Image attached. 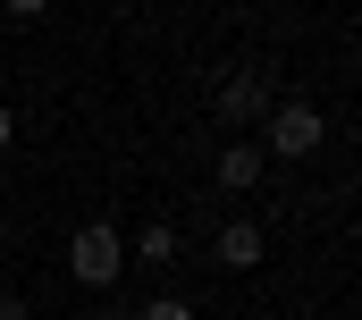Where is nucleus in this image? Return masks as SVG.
I'll list each match as a JSON object with an SVG mask.
<instances>
[{
    "label": "nucleus",
    "instance_id": "10",
    "mask_svg": "<svg viewBox=\"0 0 362 320\" xmlns=\"http://www.w3.org/2000/svg\"><path fill=\"white\" fill-rule=\"evenodd\" d=\"M8 144H17V110H0V152H8Z\"/></svg>",
    "mask_w": 362,
    "mask_h": 320
},
{
    "label": "nucleus",
    "instance_id": "4",
    "mask_svg": "<svg viewBox=\"0 0 362 320\" xmlns=\"http://www.w3.org/2000/svg\"><path fill=\"white\" fill-rule=\"evenodd\" d=\"M262 144H245V135H236V144H228V152H219V168H211V177H219V185H228V194H245V185H262Z\"/></svg>",
    "mask_w": 362,
    "mask_h": 320
},
{
    "label": "nucleus",
    "instance_id": "9",
    "mask_svg": "<svg viewBox=\"0 0 362 320\" xmlns=\"http://www.w3.org/2000/svg\"><path fill=\"white\" fill-rule=\"evenodd\" d=\"M0 8H8V17H42L51 0H0Z\"/></svg>",
    "mask_w": 362,
    "mask_h": 320
},
{
    "label": "nucleus",
    "instance_id": "1",
    "mask_svg": "<svg viewBox=\"0 0 362 320\" xmlns=\"http://www.w3.org/2000/svg\"><path fill=\"white\" fill-rule=\"evenodd\" d=\"M118 270H127V236H118L110 219H85V228L68 236V278H76V287H118Z\"/></svg>",
    "mask_w": 362,
    "mask_h": 320
},
{
    "label": "nucleus",
    "instance_id": "3",
    "mask_svg": "<svg viewBox=\"0 0 362 320\" xmlns=\"http://www.w3.org/2000/svg\"><path fill=\"white\" fill-rule=\"evenodd\" d=\"M270 101H278V84H270V68H253V59L219 84V118H228V127H262Z\"/></svg>",
    "mask_w": 362,
    "mask_h": 320
},
{
    "label": "nucleus",
    "instance_id": "11",
    "mask_svg": "<svg viewBox=\"0 0 362 320\" xmlns=\"http://www.w3.org/2000/svg\"><path fill=\"white\" fill-rule=\"evenodd\" d=\"M101 320H135V312H101Z\"/></svg>",
    "mask_w": 362,
    "mask_h": 320
},
{
    "label": "nucleus",
    "instance_id": "7",
    "mask_svg": "<svg viewBox=\"0 0 362 320\" xmlns=\"http://www.w3.org/2000/svg\"><path fill=\"white\" fill-rule=\"evenodd\" d=\"M135 320H194V304H185V295H152Z\"/></svg>",
    "mask_w": 362,
    "mask_h": 320
},
{
    "label": "nucleus",
    "instance_id": "8",
    "mask_svg": "<svg viewBox=\"0 0 362 320\" xmlns=\"http://www.w3.org/2000/svg\"><path fill=\"white\" fill-rule=\"evenodd\" d=\"M0 320H34V304H25L17 287H0Z\"/></svg>",
    "mask_w": 362,
    "mask_h": 320
},
{
    "label": "nucleus",
    "instance_id": "5",
    "mask_svg": "<svg viewBox=\"0 0 362 320\" xmlns=\"http://www.w3.org/2000/svg\"><path fill=\"white\" fill-rule=\"evenodd\" d=\"M219 261H228V270H253V261H262V228H253V219H228V228H219Z\"/></svg>",
    "mask_w": 362,
    "mask_h": 320
},
{
    "label": "nucleus",
    "instance_id": "6",
    "mask_svg": "<svg viewBox=\"0 0 362 320\" xmlns=\"http://www.w3.org/2000/svg\"><path fill=\"white\" fill-rule=\"evenodd\" d=\"M127 261H152V270H169V261H177V228H144V236L127 244Z\"/></svg>",
    "mask_w": 362,
    "mask_h": 320
},
{
    "label": "nucleus",
    "instance_id": "2",
    "mask_svg": "<svg viewBox=\"0 0 362 320\" xmlns=\"http://www.w3.org/2000/svg\"><path fill=\"white\" fill-rule=\"evenodd\" d=\"M262 152H278V160H312L320 152V135H329V118L312 110V101H270V118H262Z\"/></svg>",
    "mask_w": 362,
    "mask_h": 320
}]
</instances>
